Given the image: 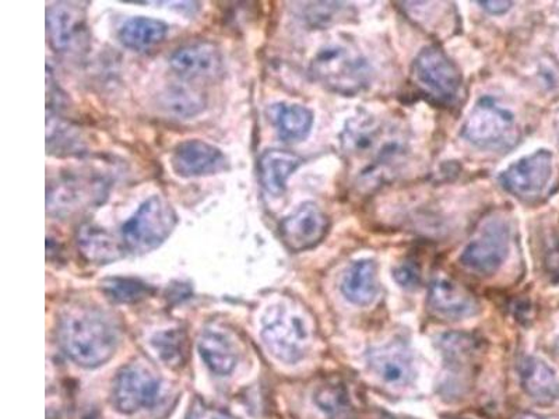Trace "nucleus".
Masks as SVG:
<instances>
[{
  "label": "nucleus",
  "instance_id": "nucleus-34",
  "mask_svg": "<svg viewBox=\"0 0 559 419\" xmlns=\"http://www.w3.org/2000/svg\"><path fill=\"white\" fill-rule=\"evenodd\" d=\"M518 419H544V418L534 416V414H523V416L519 417Z\"/></svg>",
  "mask_w": 559,
  "mask_h": 419
},
{
  "label": "nucleus",
  "instance_id": "nucleus-11",
  "mask_svg": "<svg viewBox=\"0 0 559 419\" xmlns=\"http://www.w3.org/2000/svg\"><path fill=\"white\" fill-rule=\"evenodd\" d=\"M47 33L53 51L73 56L90 44L86 9L78 3L58 2L47 9Z\"/></svg>",
  "mask_w": 559,
  "mask_h": 419
},
{
  "label": "nucleus",
  "instance_id": "nucleus-16",
  "mask_svg": "<svg viewBox=\"0 0 559 419\" xmlns=\"http://www.w3.org/2000/svg\"><path fill=\"white\" fill-rule=\"evenodd\" d=\"M368 361L376 377L389 386L404 387L413 381L412 353L402 343L394 342L374 348L368 355Z\"/></svg>",
  "mask_w": 559,
  "mask_h": 419
},
{
  "label": "nucleus",
  "instance_id": "nucleus-12",
  "mask_svg": "<svg viewBox=\"0 0 559 419\" xmlns=\"http://www.w3.org/2000/svg\"><path fill=\"white\" fill-rule=\"evenodd\" d=\"M160 392L155 373L143 365L131 363L121 369L113 383L112 398L118 411L133 414L150 407Z\"/></svg>",
  "mask_w": 559,
  "mask_h": 419
},
{
  "label": "nucleus",
  "instance_id": "nucleus-2",
  "mask_svg": "<svg viewBox=\"0 0 559 419\" xmlns=\"http://www.w3.org/2000/svg\"><path fill=\"white\" fill-rule=\"evenodd\" d=\"M58 338L68 357L83 368H97L110 361L118 343L111 320L87 305H73L63 310Z\"/></svg>",
  "mask_w": 559,
  "mask_h": 419
},
{
  "label": "nucleus",
  "instance_id": "nucleus-25",
  "mask_svg": "<svg viewBox=\"0 0 559 419\" xmlns=\"http://www.w3.org/2000/svg\"><path fill=\"white\" fill-rule=\"evenodd\" d=\"M47 149L52 156H77L86 149V145H84L82 133L77 127L48 113Z\"/></svg>",
  "mask_w": 559,
  "mask_h": 419
},
{
  "label": "nucleus",
  "instance_id": "nucleus-20",
  "mask_svg": "<svg viewBox=\"0 0 559 419\" xmlns=\"http://www.w3.org/2000/svg\"><path fill=\"white\" fill-rule=\"evenodd\" d=\"M341 293L359 307L373 304L379 293L378 269L375 261L359 260L351 264L341 280Z\"/></svg>",
  "mask_w": 559,
  "mask_h": 419
},
{
  "label": "nucleus",
  "instance_id": "nucleus-8",
  "mask_svg": "<svg viewBox=\"0 0 559 419\" xmlns=\"http://www.w3.org/2000/svg\"><path fill=\"white\" fill-rule=\"evenodd\" d=\"M511 229L503 217H489L460 256L464 268L479 275L496 274L508 258Z\"/></svg>",
  "mask_w": 559,
  "mask_h": 419
},
{
  "label": "nucleus",
  "instance_id": "nucleus-7",
  "mask_svg": "<svg viewBox=\"0 0 559 419\" xmlns=\"http://www.w3.org/2000/svg\"><path fill=\"white\" fill-rule=\"evenodd\" d=\"M262 338L271 355L285 363L299 362L309 347V332L304 319L284 305L267 312Z\"/></svg>",
  "mask_w": 559,
  "mask_h": 419
},
{
  "label": "nucleus",
  "instance_id": "nucleus-10",
  "mask_svg": "<svg viewBox=\"0 0 559 419\" xmlns=\"http://www.w3.org/2000/svg\"><path fill=\"white\" fill-rule=\"evenodd\" d=\"M514 116L493 98H482L464 123L462 136L482 149H499L513 140Z\"/></svg>",
  "mask_w": 559,
  "mask_h": 419
},
{
  "label": "nucleus",
  "instance_id": "nucleus-5",
  "mask_svg": "<svg viewBox=\"0 0 559 419\" xmlns=\"http://www.w3.org/2000/svg\"><path fill=\"white\" fill-rule=\"evenodd\" d=\"M177 224L178 217L172 206L160 196H151L122 225V243L131 254H147L160 248Z\"/></svg>",
  "mask_w": 559,
  "mask_h": 419
},
{
  "label": "nucleus",
  "instance_id": "nucleus-15",
  "mask_svg": "<svg viewBox=\"0 0 559 419\" xmlns=\"http://www.w3.org/2000/svg\"><path fill=\"white\" fill-rule=\"evenodd\" d=\"M172 168L182 177L217 174L227 165L226 156L219 147L202 140H186L175 147Z\"/></svg>",
  "mask_w": 559,
  "mask_h": 419
},
{
  "label": "nucleus",
  "instance_id": "nucleus-1",
  "mask_svg": "<svg viewBox=\"0 0 559 419\" xmlns=\"http://www.w3.org/2000/svg\"><path fill=\"white\" fill-rule=\"evenodd\" d=\"M340 140L359 184L369 189L393 176L408 152L404 133L368 113L351 118Z\"/></svg>",
  "mask_w": 559,
  "mask_h": 419
},
{
  "label": "nucleus",
  "instance_id": "nucleus-18",
  "mask_svg": "<svg viewBox=\"0 0 559 419\" xmlns=\"http://www.w3.org/2000/svg\"><path fill=\"white\" fill-rule=\"evenodd\" d=\"M77 249L84 259L94 264H108L121 259L125 245L113 238L100 226L83 224L77 231Z\"/></svg>",
  "mask_w": 559,
  "mask_h": 419
},
{
  "label": "nucleus",
  "instance_id": "nucleus-28",
  "mask_svg": "<svg viewBox=\"0 0 559 419\" xmlns=\"http://www.w3.org/2000/svg\"><path fill=\"white\" fill-rule=\"evenodd\" d=\"M104 294L108 298L121 304H133L150 297L153 288L150 285L136 279H108L101 284Z\"/></svg>",
  "mask_w": 559,
  "mask_h": 419
},
{
  "label": "nucleus",
  "instance_id": "nucleus-27",
  "mask_svg": "<svg viewBox=\"0 0 559 419\" xmlns=\"http://www.w3.org/2000/svg\"><path fill=\"white\" fill-rule=\"evenodd\" d=\"M161 107L168 113L186 120V118L195 116L203 111L205 101H203L199 93L175 87L168 90L166 96H162Z\"/></svg>",
  "mask_w": 559,
  "mask_h": 419
},
{
  "label": "nucleus",
  "instance_id": "nucleus-26",
  "mask_svg": "<svg viewBox=\"0 0 559 419\" xmlns=\"http://www.w3.org/2000/svg\"><path fill=\"white\" fill-rule=\"evenodd\" d=\"M315 402L329 419H354L348 392L339 384H325L315 394Z\"/></svg>",
  "mask_w": 559,
  "mask_h": 419
},
{
  "label": "nucleus",
  "instance_id": "nucleus-24",
  "mask_svg": "<svg viewBox=\"0 0 559 419\" xmlns=\"http://www.w3.org/2000/svg\"><path fill=\"white\" fill-rule=\"evenodd\" d=\"M199 353L203 362L210 371L220 377L229 374L239 361L235 347L229 338L216 330H207L199 340Z\"/></svg>",
  "mask_w": 559,
  "mask_h": 419
},
{
  "label": "nucleus",
  "instance_id": "nucleus-4",
  "mask_svg": "<svg viewBox=\"0 0 559 419\" xmlns=\"http://www.w3.org/2000/svg\"><path fill=\"white\" fill-rule=\"evenodd\" d=\"M312 76L328 90L350 97L363 91L369 82V66L360 52L349 47L321 49L311 65Z\"/></svg>",
  "mask_w": 559,
  "mask_h": 419
},
{
  "label": "nucleus",
  "instance_id": "nucleus-13",
  "mask_svg": "<svg viewBox=\"0 0 559 419\" xmlns=\"http://www.w3.org/2000/svg\"><path fill=\"white\" fill-rule=\"evenodd\" d=\"M170 66L187 82L217 81L224 73V57L215 42H193L172 53Z\"/></svg>",
  "mask_w": 559,
  "mask_h": 419
},
{
  "label": "nucleus",
  "instance_id": "nucleus-29",
  "mask_svg": "<svg viewBox=\"0 0 559 419\" xmlns=\"http://www.w3.org/2000/svg\"><path fill=\"white\" fill-rule=\"evenodd\" d=\"M304 17L312 26L325 27L336 22L345 12L344 3L338 2H315L306 3Z\"/></svg>",
  "mask_w": 559,
  "mask_h": 419
},
{
  "label": "nucleus",
  "instance_id": "nucleus-6",
  "mask_svg": "<svg viewBox=\"0 0 559 419\" xmlns=\"http://www.w3.org/2000/svg\"><path fill=\"white\" fill-rule=\"evenodd\" d=\"M413 76L420 90L440 106H453L462 93V73L439 47H427L418 53Z\"/></svg>",
  "mask_w": 559,
  "mask_h": 419
},
{
  "label": "nucleus",
  "instance_id": "nucleus-30",
  "mask_svg": "<svg viewBox=\"0 0 559 419\" xmlns=\"http://www.w3.org/2000/svg\"><path fill=\"white\" fill-rule=\"evenodd\" d=\"M155 347L167 363H180L184 354V338L181 332H166L155 338Z\"/></svg>",
  "mask_w": 559,
  "mask_h": 419
},
{
  "label": "nucleus",
  "instance_id": "nucleus-31",
  "mask_svg": "<svg viewBox=\"0 0 559 419\" xmlns=\"http://www.w3.org/2000/svg\"><path fill=\"white\" fill-rule=\"evenodd\" d=\"M394 280L404 288H413L420 283V271L413 263H404L394 270Z\"/></svg>",
  "mask_w": 559,
  "mask_h": 419
},
{
  "label": "nucleus",
  "instance_id": "nucleus-23",
  "mask_svg": "<svg viewBox=\"0 0 559 419\" xmlns=\"http://www.w3.org/2000/svg\"><path fill=\"white\" fill-rule=\"evenodd\" d=\"M167 34L168 26L160 20L133 17L121 27L120 39L132 51L143 52L165 41Z\"/></svg>",
  "mask_w": 559,
  "mask_h": 419
},
{
  "label": "nucleus",
  "instance_id": "nucleus-21",
  "mask_svg": "<svg viewBox=\"0 0 559 419\" xmlns=\"http://www.w3.org/2000/svg\"><path fill=\"white\" fill-rule=\"evenodd\" d=\"M267 116L274 123L277 135L285 143L304 140L314 125V115L308 108L283 102L269 107Z\"/></svg>",
  "mask_w": 559,
  "mask_h": 419
},
{
  "label": "nucleus",
  "instance_id": "nucleus-17",
  "mask_svg": "<svg viewBox=\"0 0 559 419\" xmlns=\"http://www.w3.org/2000/svg\"><path fill=\"white\" fill-rule=\"evenodd\" d=\"M428 307L440 318L459 320L473 317L478 310V303L463 285L438 279L429 287Z\"/></svg>",
  "mask_w": 559,
  "mask_h": 419
},
{
  "label": "nucleus",
  "instance_id": "nucleus-33",
  "mask_svg": "<svg viewBox=\"0 0 559 419\" xmlns=\"http://www.w3.org/2000/svg\"><path fill=\"white\" fill-rule=\"evenodd\" d=\"M491 14H503L513 7L512 2H478Z\"/></svg>",
  "mask_w": 559,
  "mask_h": 419
},
{
  "label": "nucleus",
  "instance_id": "nucleus-19",
  "mask_svg": "<svg viewBox=\"0 0 559 419\" xmlns=\"http://www.w3.org/2000/svg\"><path fill=\"white\" fill-rule=\"evenodd\" d=\"M303 165V159L284 150H267L259 160V180L267 194H284L287 181Z\"/></svg>",
  "mask_w": 559,
  "mask_h": 419
},
{
  "label": "nucleus",
  "instance_id": "nucleus-3",
  "mask_svg": "<svg viewBox=\"0 0 559 419\" xmlns=\"http://www.w3.org/2000/svg\"><path fill=\"white\" fill-rule=\"evenodd\" d=\"M110 181L93 170L64 171L49 181L47 211L59 220H72L104 205Z\"/></svg>",
  "mask_w": 559,
  "mask_h": 419
},
{
  "label": "nucleus",
  "instance_id": "nucleus-32",
  "mask_svg": "<svg viewBox=\"0 0 559 419\" xmlns=\"http://www.w3.org/2000/svg\"><path fill=\"white\" fill-rule=\"evenodd\" d=\"M186 419H232L229 414L216 410L206 406L205 403L196 400L192 404L190 412H187Z\"/></svg>",
  "mask_w": 559,
  "mask_h": 419
},
{
  "label": "nucleus",
  "instance_id": "nucleus-9",
  "mask_svg": "<svg viewBox=\"0 0 559 419\" xmlns=\"http://www.w3.org/2000/svg\"><path fill=\"white\" fill-rule=\"evenodd\" d=\"M554 156L551 151L538 150L532 156L514 162L499 176V184L517 199L534 204L542 199L551 184Z\"/></svg>",
  "mask_w": 559,
  "mask_h": 419
},
{
  "label": "nucleus",
  "instance_id": "nucleus-22",
  "mask_svg": "<svg viewBox=\"0 0 559 419\" xmlns=\"http://www.w3.org/2000/svg\"><path fill=\"white\" fill-rule=\"evenodd\" d=\"M524 391L537 403L550 404L559 396L556 372L538 358H526L519 368Z\"/></svg>",
  "mask_w": 559,
  "mask_h": 419
},
{
  "label": "nucleus",
  "instance_id": "nucleus-14",
  "mask_svg": "<svg viewBox=\"0 0 559 419\" xmlns=\"http://www.w3.org/2000/svg\"><path fill=\"white\" fill-rule=\"evenodd\" d=\"M329 231V219L318 205L304 204L280 225V235L291 251L315 248Z\"/></svg>",
  "mask_w": 559,
  "mask_h": 419
}]
</instances>
